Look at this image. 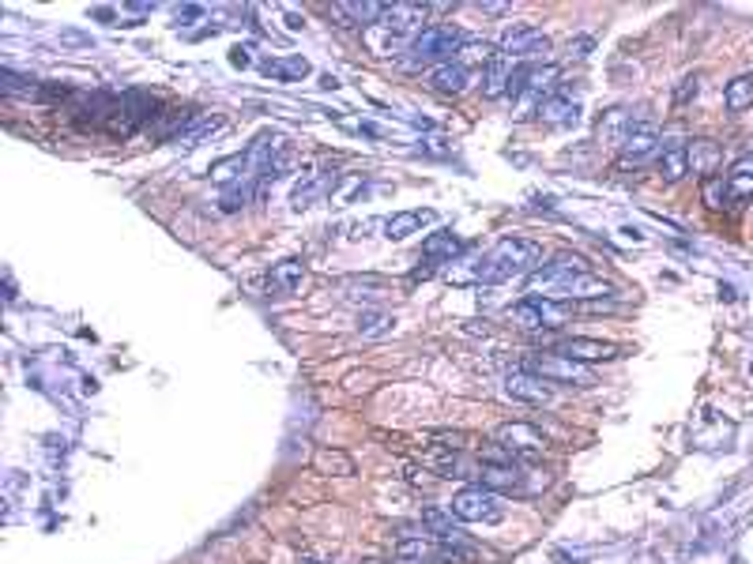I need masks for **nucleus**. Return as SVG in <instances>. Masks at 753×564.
<instances>
[{
    "mask_svg": "<svg viewBox=\"0 0 753 564\" xmlns=\"http://www.w3.org/2000/svg\"><path fill=\"white\" fill-rule=\"evenodd\" d=\"M655 155H664V139H659V132L652 125H641L622 144V166H641V162H648Z\"/></svg>",
    "mask_w": 753,
    "mask_h": 564,
    "instance_id": "obj_12",
    "label": "nucleus"
},
{
    "mask_svg": "<svg viewBox=\"0 0 753 564\" xmlns=\"http://www.w3.org/2000/svg\"><path fill=\"white\" fill-rule=\"evenodd\" d=\"M429 15V5H384L381 27L384 31H422Z\"/></svg>",
    "mask_w": 753,
    "mask_h": 564,
    "instance_id": "obj_16",
    "label": "nucleus"
},
{
    "mask_svg": "<svg viewBox=\"0 0 753 564\" xmlns=\"http://www.w3.org/2000/svg\"><path fill=\"white\" fill-rule=\"evenodd\" d=\"M509 316H513L520 327H528V332H542V327H561L569 316H573V309H569L565 301L528 294L523 301H516V305H513Z\"/></svg>",
    "mask_w": 753,
    "mask_h": 564,
    "instance_id": "obj_5",
    "label": "nucleus"
},
{
    "mask_svg": "<svg viewBox=\"0 0 753 564\" xmlns=\"http://www.w3.org/2000/svg\"><path fill=\"white\" fill-rule=\"evenodd\" d=\"M151 99L147 94H140V90H128V94H121V106H118V113L109 117V132H118V136H132L136 128H140L147 117H151Z\"/></svg>",
    "mask_w": 753,
    "mask_h": 564,
    "instance_id": "obj_9",
    "label": "nucleus"
},
{
    "mask_svg": "<svg viewBox=\"0 0 753 564\" xmlns=\"http://www.w3.org/2000/svg\"><path fill=\"white\" fill-rule=\"evenodd\" d=\"M690 174V158H686V144H674V147H664V155H659V177H664L667 184L682 181Z\"/></svg>",
    "mask_w": 753,
    "mask_h": 564,
    "instance_id": "obj_29",
    "label": "nucleus"
},
{
    "mask_svg": "<svg viewBox=\"0 0 753 564\" xmlns=\"http://www.w3.org/2000/svg\"><path fill=\"white\" fill-rule=\"evenodd\" d=\"M542 264V245L532 238H501L483 260L475 268V278L486 282V287H497V282H509L520 275H532Z\"/></svg>",
    "mask_w": 753,
    "mask_h": 564,
    "instance_id": "obj_1",
    "label": "nucleus"
},
{
    "mask_svg": "<svg viewBox=\"0 0 753 564\" xmlns=\"http://www.w3.org/2000/svg\"><path fill=\"white\" fill-rule=\"evenodd\" d=\"M422 531L433 534L438 542H448V538H464V531L452 523V512H445V508H426L422 512Z\"/></svg>",
    "mask_w": 753,
    "mask_h": 564,
    "instance_id": "obj_28",
    "label": "nucleus"
},
{
    "mask_svg": "<svg viewBox=\"0 0 753 564\" xmlns=\"http://www.w3.org/2000/svg\"><path fill=\"white\" fill-rule=\"evenodd\" d=\"M523 369L542 376L546 384H577V388H591L596 384V372H591L584 362L561 358V354H532L523 362Z\"/></svg>",
    "mask_w": 753,
    "mask_h": 564,
    "instance_id": "obj_4",
    "label": "nucleus"
},
{
    "mask_svg": "<svg viewBox=\"0 0 753 564\" xmlns=\"http://www.w3.org/2000/svg\"><path fill=\"white\" fill-rule=\"evenodd\" d=\"M478 485H486L494 493H523V470L513 463V466H494V463H483V475H478Z\"/></svg>",
    "mask_w": 753,
    "mask_h": 564,
    "instance_id": "obj_20",
    "label": "nucleus"
},
{
    "mask_svg": "<svg viewBox=\"0 0 753 564\" xmlns=\"http://www.w3.org/2000/svg\"><path fill=\"white\" fill-rule=\"evenodd\" d=\"M392 316L388 313H377V309H362L358 313V335H366V339H377L384 332H392Z\"/></svg>",
    "mask_w": 753,
    "mask_h": 564,
    "instance_id": "obj_35",
    "label": "nucleus"
},
{
    "mask_svg": "<svg viewBox=\"0 0 753 564\" xmlns=\"http://www.w3.org/2000/svg\"><path fill=\"white\" fill-rule=\"evenodd\" d=\"M396 553H400L403 560H422V564H429V560H438V542H429L426 534H415V538H400Z\"/></svg>",
    "mask_w": 753,
    "mask_h": 564,
    "instance_id": "obj_34",
    "label": "nucleus"
},
{
    "mask_svg": "<svg viewBox=\"0 0 753 564\" xmlns=\"http://www.w3.org/2000/svg\"><path fill=\"white\" fill-rule=\"evenodd\" d=\"M287 27H290V31H302V27H306V19L290 12V15H287Z\"/></svg>",
    "mask_w": 753,
    "mask_h": 564,
    "instance_id": "obj_48",
    "label": "nucleus"
},
{
    "mask_svg": "<svg viewBox=\"0 0 753 564\" xmlns=\"http://www.w3.org/2000/svg\"><path fill=\"white\" fill-rule=\"evenodd\" d=\"M222 128V117L219 113H200V117H193V121L181 128V136L174 139V147H181V151H189V147H196V144H203L208 136H215Z\"/></svg>",
    "mask_w": 753,
    "mask_h": 564,
    "instance_id": "obj_23",
    "label": "nucleus"
},
{
    "mask_svg": "<svg viewBox=\"0 0 753 564\" xmlns=\"http://www.w3.org/2000/svg\"><path fill=\"white\" fill-rule=\"evenodd\" d=\"M460 252H464V241H460V233H452V230H438L422 241V256L429 264H452Z\"/></svg>",
    "mask_w": 753,
    "mask_h": 564,
    "instance_id": "obj_17",
    "label": "nucleus"
},
{
    "mask_svg": "<svg viewBox=\"0 0 753 564\" xmlns=\"http://www.w3.org/2000/svg\"><path fill=\"white\" fill-rule=\"evenodd\" d=\"M61 42H68V45H95L87 34H80V31H61Z\"/></svg>",
    "mask_w": 753,
    "mask_h": 564,
    "instance_id": "obj_43",
    "label": "nucleus"
},
{
    "mask_svg": "<svg viewBox=\"0 0 753 564\" xmlns=\"http://www.w3.org/2000/svg\"><path fill=\"white\" fill-rule=\"evenodd\" d=\"M497 57H501V53L494 50L490 42H464V50L456 53V61L467 64V68H471V64H490V61H497Z\"/></svg>",
    "mask_w": 753,
    "mask_h": 564,
    "instance_id": "obj_37",
    "label": "nucleus"
},
{
    "mask_svg": "<svg viewBox=\"0 0 753 564\" xmlns=\"http://www.w3.org/2000/svg\"><path fill=\"white\" fill-rule=\"evenodd\" d=\"M697 90H701L697 76H686V80H682V87L674 90V102H678V106H686L690 99H697Z\"/></svg>",
    "mask_w": 753,
    "mask_h": 564,
    "instance_id": "obj_40",
    "label": "nucleus"
},
{
    "mask_svg": "<svg viewBox=\"0 0 753 564\" xmlns=\"http://www.w3.org/2000/svg\"><path fill=\"white\" fill-rule=\"evenodd\" d=\"M321 87H325V90H335V87H339V80H335V76H325V80H321Z\"/></svg>",
    "mask_w": 753,
    "mask_h": 564,
    "instance_id": "obj_50",
    "label": "nucleus"
},
{
    "mask_svg": "<svg viewBox=\"0 0 753 564\" xmlns=\"http://www.w3.org/2000/svg\"><path fill=\"white\" fill-rule=\"evenodd\" d=\"M231 64L234 68H249V64H253V57H249L245 45H234V50H231Z\"/></svg>",
    "mask_w": 753,
    "mask_h": 564,
    "instance_id": "obj_42",
    "label": "nucleus"
},
{
    "mask_svg": "<svg viewBox=\"0 0 753 564\" xmlns=\"http://www.w3.org/2000/svg\"><path fill=\"white\" fill-rule=\"evenodd\" d=\"M588 50H591V38H577L573 45H569V53H573V57H588Z\"/></svg>",
    "mask_w": 753,
    "mask_h": 564,
    "instance_id": "obj_45",
    "label": "nucleus"
},
{
    "mask_svg": "<svg viewBox=\"0 0 753 564\" xmlns=\"http://www.w3.org/2000/svg\"><path fill=\"white\" fill-rule=\"evenodd\" d=\"M478 550L464 546V538H448V542H438V564H467L475 560Z\"/></svg>",
    "mask_w": 753,
    "mask_h": 564,
    "instance_id": "obj_36",
    "label": "nucleus"
},
{
    "mask_svg": "<svg viewBox=\"0 0 753 564\" xmlns=\"http://www.w3.org/2000/svg\"><path fill=\"white\" fill-rule=\"evenodd\" d=\"M561 294H565L569 301H573V297H580V301H607V297H614L618 290H614L610 282H603L599 275H591V271H588V275H580V278L569 282Z\"/></svg>",
    "mask_w": 753,
    "mask_h": 564,
    "instance_id": "obj_27",
    "label": "nucleus"
},
{
    "mask_svg": "<svg viewBox=\"0 0 753 564\" xmlns=\"http://www.w3.org/2000/svg\"><path fill=\"white\" fill-rule=\"evenodd\" d=\"M723 184H727V196H731V203H753V155L739 158L735 166L727 170Z\"/></svg>",
    "mask_w": 753,
    "mask_h": 564,
    "instance_id": "obj_19",
    "label": "nucleus"
},
{
    "mask_svg": "<svg viewBox=\"0 0 753 564\" xmlns=\"http://www.w3.org/2000/svg\"><path fill=\"white\" fill-rule=\"evenodd\" d=\"M125 12H132V15H147V12H155V5H144V0H132V5H125Z\"/></svg>",
    "mask_w": 753,
    "mask_h": 564,
    "instance_id": "obj_46",
    "label": "nucleus"
},
{
    "mask_svg": "<svg viewBox=\"0 0 753 564\" xmlns=\"http://www.w3.org/2000/svg\"><path fill=\"white\" fill-rule=\"evenodd\" d=\"M704 203H709V207H716V211L731 203V196H727V184H723V177H709V181H704Z\"/></svg>",
    "mask_w": 753,
    "mask_h": 564,
    "instance_id": "obj_38",
    "label": "nucleus"
},
{
    "mask_svg": "<svg viewBox=\"0 0 753 564\" xmlns=\"http://www.w3.org/2000/svg\"><path fill=\"white\" fill-rule=\"evenodd\" d=\"M452 515L460 523H501L505 520V501L486 485H467L452 497Z\"/></svg>",
    "mask_w": 753,
    "mask_h": 564,
    "instance_id": "obj_3",
    "label": "nucleus"
},
{
    "mask_svg": "<svg viewBox=\"0 0 753 564\" xmlns=\"http://www.w3.org/2000/svg\"><path fill=\"white\" fill-rule=\"evenodd\" d=\"M332 19H339V27H381V15H384V5H373V0H362V5H339L328 8Z\"/></svg>",
    "mask_w": 753,
    "mask_h": 564,
    "instance_id": "obj_13",
    "label": "nucleus"
},
{
    "mask_svg": "<svg viewBox=\"0 0 753 564\" xmlns=\"http://www.w3.org/2000/svg\"><path fill=\"white\" fill-rule=\"evenodd\" d=\"M260 72L268 80H279V83H298L309 76V61L306 57H268V61H260Z\"/></svg>",
    "mask_w": 753,
    "mask_h": 564,
    "instance_id": "obj_22",
    "label": "nucleus"
},
{
    "mask_svg": "<svg viewBox=\"0 0 753 564\" xmlns=\"http://www.w3.org/2000/svg\"><path fill=\"white\" fill-rule=\"evenodd\" d=\"M429 155H448V147H441V139H429V147H426Z\"/></svg>",
    "mask_w": 753,
    "mask_h": 564,
    "instance_id": "obj_49",
    "label": "nucleus"
},
{
    "mask_svg": "<svg viewBox=\"0 0 753 564\" xmlns=\"http://www.w3.org/2000/svg\"><path fill=\"white\" fill-rule=\"evenodd\" d=\"M0 90L8 94V99H42V87L34 76H19L12 68H0Z\"/></svg>",
    "mask_w": 753,
    "mask_h": 564,
    "instance_id": "obj_30",
    "label": "nucleus"
},
{
    "mask_svg": "<svg viewBox=\"0 0 753 564\" xmlns=\"http://www.w3.org/2000/svg\"><path fill=\"white\" fill-rule=\"evenodd\" d=\"M410 564H422V560H410Z\"/></svg>",
    "mask_w": 753,
    "mask_h": 564,
    "instance_id": "obj_52",
    "label": "nucleus"
},
{
    "mask_svg": "<svg viewBox=\"0 0 753 564\" xmlns=\"http://www.w3.org/2000/svg\"><path fill=\"white\" fill-rule=\"evenodd\" d=\"M509 76H513V68L505 64V57L490 61L486 76H483V94H486V99H501V94H509Z\"/></svg>",
    "mask_w": 753,
    "mask_h": 564,
    "instance_id": "obj_33",
    "label": "nucleus"
},
{
    "mask_svg": "<svg viewBox=\"0 0 753 564\" xmlns=\"http://www.w3.org/2000/svg\"><path fill=\"white\" fill-rule=\"evenodd\" d=\"M494 440L501 448H509L516 459H535L546 452V437L535 426H528V421H505V426L494 433Z\"/></svg>",
    "mask_w": 753,
    "mask_h": 564,
    "instance_id": "obj_7",
    "label": "nucleus"
},
{
    "mask_svg": "<svg viewBox=\"0 0 753 564\" xmlns=\"http://www.w3.org/2000/svg\"><path fill=\"white\" fill-rule=\"evenodd\" d=\"M591 271V264L584 260V256H577V252H561V256H554L551 264H539L535 271H532V278H528V287H532V294L535 290H565L569 282L573 278H580V275H588Z\"/></svg>",
    "mask_w": 753,
    "mask_h": 564,
    "instance_id": "obj_6",
    "label": "nucleus"
},
{
    "mask_svg": "<svg viewBox=\"0 0 753 564\" xmlns=\"http://www.w3.org/2000/svg\"><path fill=\"white\" fill-rule=\"evenodd\" d=\"M313 466L321 470V475H332V478H347L354 475V459L347 452H335V448H321L313 456Z\"/></svg>",
    "mask_w": 753,
    "mask_h": 564,
    "instance_id": "obj_32",
    "label": "nucleus"
},
{
    "mask_svg": "<svg viewBox=\"0 0 753 564\" xmlns=\"http://www.w3.org/2000/svg\"><path fill=\"white\" fill-rule=\"evenodd\" d=\"M554 354L561 358H573V362H610V358H618V346L614 343H603V339H561L554 346Z\"/></svg>",
    "mask_w": 753,
    "mask_h": 564,
    "instance_id": "obj_11",
    "label": "nucleus"
},
{
    "mask_svg": "<svg viewBox=\"0 0 753 564\" xmlns=\"http://www.w3.org/2000/svg\"><path fill=\"white\" fill-rule=\"evenodd\" d=\"M723 106L731 109V113H742V109H749V106H753V72L735 76L731 83L723 87Z\"/></svg>",
    "mask_w": 753,
    "mask_h": 564,
    "instance_id": "obj_31",
    "label": "nucleus"
},
{
    "mask_svg": "<svg viewBox=\"0 0 753 564\" xmlns=\"http://www.w3.org/2000/svg\"><path fill=\"white\" fill-rule=\"evenodd\" d=\"M90 15H95V19H102V23H113V19H118V12H113V8H95Z\"/></svg>",
    "mask_w": 753,
    "mask_h": 564,
    "instance_id": "obj_47",
    "label": "nucleus"
},
{
    "mask_svg": "<svg viewBox=\"0 0 753 564\" xmlns=\"http://www.w3.org/2000/svg\"><path fill=\"white\" fill-rule=\"evenodd\" d=\"M478 8H483L486 15H505V12H513L509 5H497V0H483V5H478Z\"/></svg>",
    "mask_w": 753,
    "mask_h": 564,
    "instance_id": "obj_44",
    "label": "nucleus"
},
{
    "mask_svg": "<svg viewBox=\"0 0 753 564\" xmlns=\"http://www.w3.org/2000/svg\"><path fill=\"white\" fill-rule=\"evenodd\" d=\"M335 184V170H321V174H306L298 184H294V196H290V207L294 211H306L321 200L328 188Z\"/></svg>",
    "mask_w": 753,
    "mask_h": 564,
    "instance_id": "obj_15",
    "label": "nucleus"
},
{
    "mask_svg": "<svg viewBox=\"0 0 753 564\" xmlns=\"http://www.w3.org/2000/svg\"><path fill=\"white\" fill-rule=\"evenodd\" d=\"M501 53L520 57V61L546 57L551 53V38H546L542 31H535V27H528V23H516V27H509L505 34H501Z\"/></svg>",
    "mask_w": 753,
    "mask_h": 564,
    "instance_id": "obj_8",
    "label": "nucleus"
},
{
    "mask_svg": "<svg viewBox=\"0 0 753 564\" xmlns=\"http://www.w3.org/2000/svg\"><path fill=\"white\" fill-rule=\"evenodd\" d=\"M686 158H690V174H697V177L709 181L720 170L723 151H720V144H712V139H690V144H686Z\"/></svg>",
    "mask_w": 753,
    "mask_h": 564,
    "instance_id": "obj_14",
    "label": "nucleus"
},
{
    "mask_svg": "<svg viewBox=\"0 0 753 564\" xmlns=\"http://www.w3.org/2000/svg\"><path fill=\"white\" fill-rule=\"evenodd\" d=\"M528 72H532V64H516L513 68V76H509V99L513 102H520L523 90H528Z\"/></svg>",
    "mask_w": 753,
    "mask_h": 564,
    "instance_id": "obj_39",
    "label": "nucleus"
},
{
    "mask_svg": "<svg viewBox=\"0 0 753 564\" xmlns=\"http://www.w3.org/2000/svg\"><path fill=\"white\" fill-rule=\"evenodd\" d=\"M505 395L509 399H520V403H532V407H546L551 403L554 388L542 381V376L528 372V369H513L505 372Z\"/></svg>",
    "mask_w": 753,
    "mask_h": 564,
    "instance_id": "obj_10",
    "label": "nucleus"
},
{
    "mask_svg": "<svg viewBox=\"0 0 753 564\" xmlns=\"http://www.w3.org/2000/svg\"><path fill=\"white\" fill-rule=\"evenodd\" d=\"M467 83H471V68L460 61L433 68V76H429V87L441 94H460V90H467Z\"/></svg>",
    "mask_w": 753,
    "mask_h": 564,
    "instance_id": "obj_25",
    "label": "nucleus"
},
{
    "mask_svg": "<svg viewBox=\"0 0 753 564\" xmlns=\"http://www.w3.org/2000/svg\"><path fill=\"white\" fill-rule=\"evenodd\" d=\"M203 15V5H185V8H177V23L181 27H189V23H196Z\"/></svg>",
    "mask_w": 753,
    "mask_h": 564,
    "instance_id": "obj_41",
    "label": "nucleus"
},
{
    "mask_svg": "<svg viewBox=\"0 0 753 564\" xmlns=\"http://www.w3.org/2000/svg\"><path fill=\"white\" fill-rule=\"evenodd\" d=\"M641 125L645 121H636L629 109H610V113H603V121H599V139H607V144H614V147H622Z\"/></svg>",
    "mask_w": 753,
    "mask_h": 564,
    "instance_id": "obj_18",
    "label": "nucleus"
},
{
    "mask_svg": "<svg viewBox=\"0 0 753 564\" xmlns=\"http://www.w3.org/2000/svg\"><path fill=\"white\" fill-rule=\"evenodd\" d=\"M302 564H316V560H313V557H306V560H302Z\"/></svg>",
    "mask_w": 753,
    "mask_h": 564,
    "instance_id": "obj_51",
    "label": "nucleus"
},
{
    "mask_svg": "<svg viewBox=\"0 0 753 564\" xmlns=\"http://www.w3.org/2000/svg\"><path fill=\"white\" fill-rule=\"evenodd\" d=\"M464 31L452 27V23H433V27H422L415 38H410V53L415 61L410 64H429V61H441V64H452L456 53L464 50Z\"/></svg>",
    "mask_w": 753,
    "mask_h": 564,
    "instance_id": "obj_2",
    "label": "nucleus"
},
{
    "mask_svg": "<svg viewBox=\"0 0 753 564\" xmlns=\"http://www.w3.org/2000/svg\"><path fill=\"white\" fill-rule=\"evenodd\" d=\"M302 278H306V264L302 260H279L276 268L268 271V287L276 290L279 297H287V294H294L302 287Z\"/></svg>",
    "mask_w": 753,
    "mask_h": 564,
    "instance_id": "obj_26",
    "label": "nucleus"
},
{
    "mask_svg": "<svg viewBox=\"0 0 753 564\" xmlns=\"http://www.w3.org/2000/svg\"><path fill=\"white\" fill-rule=\"evenodd\" d=\"M539 117L554 128H573V125H580V102L565 99V94H554V99H546L539 106Z\"/></svg>",
    "mask_w": 753,
    "mask_h": 564,
    "instance_id": "obj_21",
    "label": "nucleus"
},
{
    "mask_svg": "<svg viewBox=\"0 0 753 564\" xmlns=\"http://www.w3.org/2000/svg\"><path fill=\"white\" fill-rule=\"evenodd\" d=\"M426 222H433V211H396L392 219H384V238L403 241L410 233H419Z\"/></svg>",
    "mask_w": 753,
    "mask_h": 564,
    "instance_id": "obj_24",
    "label": "nucleus"
}]
</instances>
